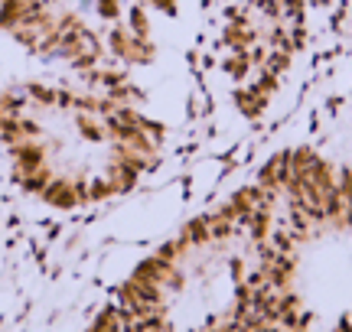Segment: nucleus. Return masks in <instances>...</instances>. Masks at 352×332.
<instances>
[{
    "instance_id": "obj_5",
    "label": "nucleus",
    "mask_w": 352,
    "mask_h": 332,
    "mask_svg": "<svg viewBox=\"0 0 352 332\" xmlns=\"http://www.w3.org/2000/svg\"><path fill=\"white\" fill-rule=\"evenodd\" d=\"M76 128L82 130V137L91 143H104L108 141V128H104V117L98 115H76Z\"/></svg>"
},
{
    "instance_id": "obj_11",
    "label": "nucleus",
    "mask_w": 352,
    "mask_h": 332,
    "mask_svg": "<svg viewBox=\"0 0 352 332\" xmlns=\"http://www.w3.org/2000/svg\"><path fill=\"white\" fill-rule=\"evenodd\" d=\"M88 195H91V202H104V199H111V195H114L111 179H91V189H88Z\"/></svg>"
},
{
    "instance_id": "obj_12",
    "label": "nucleus",
    "mask_w": 352,
    "mask_h": 332,
    "mask_svg": "<svg viewBox=\"0 0 352 332\" xmlns=\"http://www.w3.org/2000/svg\"><path fill=\"white\" fill-rule=\"evenodd\" d=\"M131 3H144V0H131Z\"/></svg>"
},
{
    "instance_id": "obj_10",
    "label": "nucleus",
    "mask_w": 352,
    "mask_h": 332,
    "mask_svg": "<svg viewBox=\"0 0 352 332\" xmlns=\"http://www.w3.org/2000/svg\"><path fill=\"white\" fill-rule=\"evenodd\" d=\"M95 10L101 20H118L124 13V0H95Z\"/></svg>"
},
{
    "instance_id": "obj_7",
    "label": "nucleus",
    "mask_w": 352,
    "mask_h": 332,
    "mask_svg": "<svg viewBox=\"0 0 352 332\" xmlns=\"http://www.w3.org/2000/svg\"><path fill=\"white\" fill-rule=\"evenodd\" d=\"M127 29L138 39H151V20H147L144 3H131V7H127Z\"/></svg>"
},
{
    "instance_id": "obj_8",
    "label": "nucleus",
    "mask_w": 352,
    "mask_h": 332,
    "mask_svg": "<svg viewBox=\"0 0 352 332\" xmlns=\"http://www.w3.org/2000/svg\"><path fill=\"white\" fill-rule=\"evenodd\" d=\"M52 179H56V176H52V169H50V166H43V169H36V173H26V176H20L16 182H20L26 192H43Z\"/></svg>"
},
{
    "instance_id": "obj_2",
    "label": "nucleus",
    "mask_w": 352,
    "mask_h": 332,
    "mask_svg": "<svg viewBox=\"0 0 352 332\" xmlns=\"http://www.w3.org/2000/svg\"><path fill=\"white\" fill-rule=\"evenodd\" d=\"M39 195H43L50 205H56V209H76L78 205V195H76V189H72L69 179H52Z\"/></svg>"
},
{
    "instance_id": "obj_3",
    "label": "nucleus",
    "mask_w": 352,
    "mask_h": 332,
    "mask_svg": "<svg viewBox=\"0 0 352 332\" xmlns=\"http://www.w3.org/2000/svg\"><path fill=\"white\" fill-rule=\"evenodd\" d=\"M254 39H258V29L248 20H232L226 26V43L232 49H252Z\"/></svg>"
},
{
    "instance_id": "obj_9",
    "label": "nucleus",
    "mask_w": 352,
    "mask_h": 332,
    "mask_svg": "<svg viewBox=\"0 0 352 332\" xmlns=\"http://www.w3.org/2000/svg\"><path fill=\"white\" fill-rule=\"evenodd\" d=\"M23 91H26V98H33L39 108H56V95H59L56 88H46V85H39V82H30Z\"/></svg>"
},
{
    "instance_id": "obj_1",
    "label": "nucleus",
    "mask_w": 352,
    "mask_h": 332,
    "mask_svg": "<svg viewBox=\"0 0 352 332\" xmlns=\"http://www.w3.org/2000/svg\"><path fill=\"white\" fill-rule=\"evenodd\" d=\"M13 166H16V179L26 176V173H36L46 166V147L36 141H20L13 143Z\"/></svg>"
},
{
    "instance_id": "obj_6",
    "label": "nucleus",
    "mask_w": 352,
    "mask_h": 332,
    "mask_svg": "<svg viewBox=\"0 0 352 332\" xmlns=\"http://www.w3.org/2000/svg\"><path fill=\"white\" fill-rule=\"evenodd\" d=\"M138 169H131V166L124 163H118V160H111L108 163V179H111V186L114 192H127V189H134V182H138Z\"/></svg>"
},
{
    "instance_id": "obj_4",
    "label": "nucleus",
    "mask_w": 352,
    "mask_h": 332,
    "mask_svg": "<svg viewBox=\"0 0 352 332\" xmlns=\"http://www.w3.org/2000/svg\"><path fill=\"white\" fill-rule=\"evenodd\" d=\"M179 235H183V238H186V241L192 244V248H206V244H212V228H209V212H206V215H196L192 222H186Z\"/></svg>"
}]
</instances>
